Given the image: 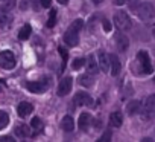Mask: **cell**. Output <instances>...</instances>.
I'll return each mask as SVG.
<instances>
[{
    "instance_id": "cell-6",
    "label": "cell",
    "mask_w": 155,
    "mask_h": 142,
    "mask_svg": "<svg viewBox=\"0 0 155 142\" xmlns=\"http://www.w3.org/2000/svg\"><path fill=\"white\" fill-rule=\"evenodd\" d=\"M0 67H3L6 70H11L15 67V57L11 50L0 52Z\"/></svg>"
},
{
    "instance_id": "cell-13",
    "label": "cell",
    "mask_w": 155,
    "mask_h": 142,
    "mask_svg": "<svg viewBox=\"0 0 155 142\" xmlns=\"http://www.w3.org/2000/svg\"><path fill=\"white\" fill-rule=\"evenodd\" d=\"M78 81H79V84L84 86V87H93L94 83H96L93 74H84V75H81L79 78H78Z\"/></svg>"
},
{
    "instance_id": "cell-11",
    "label": "cell",
    "mask_w": 155,
    "mask_h": 142,
    "mask_svg": "<svg viewBox=\"0 0 155 142\" xmlns=\"http://www.w3.org/2000/svg\"><path fill=\"white\" fill-rule=\"evenodd\" d=\"M97 63H99V69L102 70V72H107V70L110 69V55H107L104 50H99Z\"/></svg>"
},
{
    "instance_id": "cell-8",
    "label": "cell",
    "mask_w": 155,
    "mask_h": 142,
    "mask_svg": "<svg viewBox=\"0 0 155 142\" xmlns=\"http://www.w3.org/2000/svg\"><path fill=\"white\" fill-rule=\"evenodd\" d=\"M71 84H73V80H71L70 77L62 78L61 83L58 84V90H56V93H58L59 96H65L67 93H70V90H71Z\"/></svg>"
},
{
    "instance_id": "cell-27",
    "label": "cell",
    "mask_w": 155,
    "mask_h": 142,
    "mask_svg": "<svg viewBox=\"0 0 155 142\" xmlns=\"http://www.w3.org/2000/svg\"><path fill=\"white\" fill-rule=\"evenodd\" d=\"M56 25V11L52 9L50 11V16H49V20H47V26L49 28H53Z\"/></svg>"
},
{
    "instance_id": "cell-12",
    "label": "cell",
    "mask_w": 155,
    "mask_h": 142,
    "mask_svg": "<svg viewBox=\"0 0 155 142\" xmlns=\"http://www.w3.org/2000/svg\"><path fill=\"white\" fill-rule=\"evenodd\" d=\"M32 110H34L32 104H31V102H25V101L20 102L18 107H17V113H18V116H21V118L29 116V115L32 113Z\"/></svg>"
},
{
    "instance_id": "cell-35",
    "label": "cell",
    "mask_w": 155,
    "mask_h": 142,
    "mask_svg": "<svg viewBox=\"0 0 155 142\" xmlns=\"http://www.w3.org/2000/svg\"><path fill=\"white\" fill-rule=\"evenodd\" d=\"M58 2H59V3H61V5H65V3H67V2H68V0H58Z\"/></svg>"
},
{
    "instance_id": "cell-26",
    "label": "cell",
    "mask_w": 155,
    "mask_h": 142,
    "mask_svg": "<svg viewBox=\"0 0 155 142\" xmlns=\"http://www.w3.org/2000/svg\"><path fill=\"white\" fill-rule=\"evenodd\" d=\"M82 66H85V60H84V58H74L73 63H71V67H73L74 70L81 69Z\"/></svg>"
},
{
    "instance_id": "cell-2",
    "label": "cell",
    "mask_w": 155,
    "mask_h": 142,
    "mask_svg": "<svg viewBox=\"0 0 155 142\" xmlns=\"http://www.w3.org/2000/svg\"><path fill=\"white\" fill-rule=\"evenodd\" d=\"M135 12H137V16H138L140 20H143V22H149V20L155 16V8H153L152 3H149V2H143V3L138 5V8L135 9Z\"/></svg>"
},
{
    "instance_id": "cell-18",
    "label": "cell",
    "mask_w": 155,
    "mask_h": 142,
    "mask_svg": "<svg viewBox=\"0 0 155 142\" xmlns=\"http://www.w3.org/2000/svg\"><path fill=\"white\" fill-rule=\"evenodd\" d=\"M140 107H141L140 101L132 99V101H129V102L126 104V112H128V115H129V116H134V115H137V113H138V110H141Z\"/></svg>"
},
{
    "instance_id": "cell-5",
    "label": "cell",
    "mask_w": 155,
    "mask_h": 142,
    "mask_svg": "<svg viewBox=\"0 0 155 142\" xmlns=\"http://www.w3.org/2000/svg\"><path fill=\"white\" fill-rule=\"evenodd\" d=\"M49 84H50V81L44 78V80H40V81H29V83H26V89L29 92H32V93H43V92H46L49 89Z\"/></svg>"
},
{
    "instance_id": "cell-10",
    "label": "cell",
    "mask_w": 155,
    "mask_h": 142,
    "mask_svg": "<svg viewBox=\"0 0 155 142\" xmlns=\"http://www.w3.org/2000/svg\"><path fill=\"white\" fill-rule=\"evenodd\" d=\"M116 46H117L119 50H122V52H125V50L128 49V46H129V40H128V37H126L122 31L116 34Z\"/></svg>"
},
{
    "instance_id": "cell-19",
    "label": "cell",
    "mask_w": 155,
    "mask_h": 142,
    "mask_svg": "<svg viewBox=\"0 0 155 142\" xmlns=\"http://www.w3.org/2000/svg\"><path fill=\"white\" fill-rule=\"evenodd\" d=\"M14 133L18 136V137H28L29 134H31V128H29V125H26V124H18L15 128H14Z\"/></svg>"
},
{
    "instance_id": "cell-24",
    "label": "cell",
    "mask_w": 155,
    "mask_h": 142,
    "mask_svg": "<svg viewBox=\"0 0 155 142\" xmlns=\"http://www.w3.org/2000/svg\"><path fill=\"white\" fill-rule=\"evenodd\" d=\"M8 124H9V115L3 110H0V130L6 128Z\"/></svg>"
},
{
    "instance_id": "cell-9",
    "label": "cell",
    "mask_w": 155,
    "mask_h": 142,
    "mask_svg": "<svg viewBox=\"0 0 155 142\" xmlns=\"http://www.w3.org/2000/svg\"><path fill=\"white\" fill-rule=\"evenodd\" d=\"M74 104H78V106H91L93 99H91V96L87 92L79 90V92H76V95H74Z\"/></svg>"
},
{
    "instance_id": "cell-36",
    "label": "cell",
    "mask_w": 155,
    "mask_h": 142,
    "mask_svg": "<svg viewBox=\"0 0 155 142\" xmlns=\"http://www.w3.org/2000/svg\"><path fill=\"white\" fill-rule=\"evenodd\" d=\"M153 37H155V28H153Z\"/></svg>"
},
{
    "instance_id": "cell-25",
    "label": "cell",
    "mask_w": 155,
    "mask_h": 142,
    "mask_svg": "<svg viewBox=\"0 0 155 142\" xmlns=\"http://www.w3.org/2000/svg\"><path fill=\"white\" fill-rule=\"evenodd\" d=\"M14 6H15V0H3L2 2V11L5 12H9Z\"/></svg>"
},
{
    "instance_id": "cell-1",
    "label": "cell",
    "mask_w": 155,
    "mask_h": 142,
    "mask_svg": "<svg viewBox=\"0 0 155 142\" xmlns=\"http://www.w3.org/2000/svg\"><path fill=\"white\" fill-rule=\"evenodd\" d=\"M82 25H84V22L81 19H76L70 25V28L64 32V41H65L67 46L73 47V46H76L78 43H79V32L82 29Z\"/></svg>"
},
{
    "instance_id": "cell-15",
    "label": "cell",
    "mask_w": 155,
    "mask_h": 142,
    "mask_svg": "<svg viewBox=\"0 0 155 142\" xmlns=\"http://www.w3.org/2000/svg\"><path fill=\"white\" fill-rule=\"evenodd\" d=\"M91 122H93L91 115H88V113H82V115L79 116V128H81V130L87 131V130L90 128Z\"/></svg>"
},
{
    "instance_id": "cell-23",
    "label": "cell",
    "mask_w": 155,
    "mask_h": 142,
    "mask_svg": "<svg viewBox=\"0 0 155 142\" xmlns=\"http://www.w3.org/2000/svg\"><path fill=\"white\" fill-rule=\"evenodd\" d=\"M31 127L34 128V133H40V131L43 130V121H41L38 116H35V118L31 121Z\"/></svg>"
},
{
    "instance_id": "cell-30",
    "label": "cell",
    "mask_w": 155,
    "mask_h": 142,
    "mask_svg": "<svg viewBox=\"0 0 155 142\" xmlns=\"http://www.w3.org/2000/svg\"><path fill=\"white\" fill-rule=\"evenodd\" d=\"M40 3H41L43 8H49L52 5V0H40Z\"/></svg>"
},
{
    "instance_id": "cell-3",
    "label": "cell",
    "mask_w": 155,
    "mask_h": 142,
    "mask_svg": "<svg viewBox=\"0 0 155 142\" xmlns=\"http://www.w3.org/2000/svg\"><path fill=\"white\" fill-rule=\"evenodd\" d=\"M114 25L122 32H126V31H129L132 28V23H131L129 16L126 12H123V11H119V12L114 14Z\"/></svg>"
},
{
    "instance_id": "cell-32",
    "label": "cell",
    "mask_w": 155,
    "mask_h": 142,
    "mask_svg": "<svg viewBox=\"0 0 155 142\" xmlns=\"http://www.w3.org/2000/svg\"><path fill=\"white\" fill-rule=\"evenodd\" d=\"M0 140H2V142H14V137H11V136H5V137H2Z\"/></svg>"
},
{
    "instance_id": "cell-22",
    "label": "cell",
    "mask_w": 155,
    "mask_h": 142,
    "mask_svg": "<svg viewBox=\"0 0 155 142\" xmlns=\"http://www.w3.org/2000/svg\"><path fill=\"white\" fill-rule=\"evenodd\" d=\"M31 34H32L31 25H25V26L20 29V32H18V38H20V40H28V38L31 37Z\"/></svg>"
},
{
    "instance_id": "cell-33",
    "label": "cell",
    "mask_w": 155,
    "mask_h": 142,
    "mask_svg": "<svg viewBox=\"0 0 155 142\" xmlns=\"http://www.w3.org/2000/svg\"><path fill=\"white\" fill-rule=\"evenodd\" d=\"M128 2V0H114V5H117V6H122V5H125Z\"/></svg>"
},
{
    "instance_id": "cell-14",
    "label": "cell",
    "mask_w": 155,
    "mask_h": 142,
    "mask_svg": "<svg viewBox=\"0 0 155 142\" xmlns=\"http://www.w3.org/2000/svg\"><path fill=\"white\" fill-rule=\"evenodd\" d=\"M110 69H111V75L113 77H117L119 72H120V61H119V58L114 54L110 55Z\"/></svg>"
},
{
    "instance_id": "cell-37",
    "label": "cell",
    "mask_w": 155,
    "mask_h": 142,
    "mask_svg": "<svg viewBox=\"0 0 155 142\" xmlns=\"http://www.w3.org/2000/svg\"><path fill=\"white\" fill-rule=\"evenodd\" d=\"M153 83H155V78H153Z\"/></svg>"
},
{
    "instance_id": "cell-34",
    "label": "cell",
    "mask_w": 155,
    "mask_h": 142,
    "mask_svg": "<svg viewBox=\"0 0 155 142\" xmlns=\"http://www.w3.org/2000/svg\"><path fill=\"white\" fill-rule=\"evenodd\" d=\"M93 3H94V5H101L102 0H93Z\"/></svg>"
},
{
    "instance_id": "cell-31",
    "label": "cell",
    "mask_w": 155,
    "mask_h": 142,
    "mask_svg": "<svg viewBox=\"0 0 155 142\" xmlns=\"http://www.w3.org/2000/svg\"><path fill=\"white\" fill-rule=\"evenodd\" d=\"M110 139H111V131L108 130V131L105 133V136H102V137H101V142H104V140H110Z\"/></svg>"
},
{
    "instance_id": "cell-16",
    "label": "cell",
    "mask_w": 155,
    "mask_h": 142,
    "mask_svg": "<svg viewBox=\"0 0 155 142\" xmlns=\"http://www.w3.org/2000/svg\"><path fill=\"white\" fill-rule=\"evenodd\" d=\"M61 127H62V130H64V131L71 133V131L74 130V121H73V118H71L70 115L64 116V118H62V121H61Z\"/></svg>"
},
{
    "instance_id": "cell-17",
    "label": "cell",
    "mask_w": 155,
    "mask_h": 142,
    "mask_svg": "<svg viewBox=\"0 0 155 142\" xmlns=\"http://www.w3.org/2000/svg\"><path fill=\"white\" fill-rule=\"evenodd\" d=\"M85 66H87V70H88V74H97V70H99V63L94 60V55H90L88 60L85 61Z\"/></svg>"
},
{
    "instance_id": "cell-21",
    "label": "cell",
    "mask_w": 155,
    "mask_h": 142,
    "mask_svg": "<svg viewBox=\"0 0 155 142\" xmlns=\"http://www.w3.org/2000/svg\"><path fill=\"white\" fill-rule=\"evenodd\" d=\"M110 124H111L113 127H120V125L123 124V116H122V113H120V112H113V113L110 115Z\"/></svg>"
},
{
    "instance_id": "cell-29",
    "label": "cell",
    "mask_w": 155,
    "mask_h": 142,
    "mask_svg": "<svg viewBox=\"0 0 155 142\" xmlns=\"http://www.w3.org/2000/svg\"><path fill=\"white\" fill-rule=\"evenodd\" d=\"M102 25H104V31H105V32H110V31H111V25H110L108 20H104Z\"/></svg>"
},
{
    "instance_id": "cell-4",
    "label": "cell",
    "mask_w": 155,
    "mask_h": 142,
    "mask_svg": "<svg viewBox=\"0 0 155 142\" xmlns=\"http://www.w3.org/2000/svg\"><path fill=\"white\" fill-rule=\"evenodd\" d=\"M141 118L147 121L155 118V95H149L146 98L143 109H141Z\"/></svg>"
},
{
    "instance_id": "cell-28",
    "label": "cell",
    "mask_w": 155,
    "mask_h": 142,
    "mask_svg": "<svg viewBox=\"0 0 155 142\" xmlns=\"http://www.w3.org/2000/svg\"><path fill=\"white\" fill-rule=\"evenodd\" d=\"M58 52L62 55V69L65 67V64H67V60H68V57H67V52L64 50V47H58Z\"/></svg>"
},
{
    "instance_id": "cell-20",
    "label": "cell",
    "mask_w": 155,
    "mask_h": 142,
    "mask_svg": "<svg viewBox=\"0 0 155 142\" xmlns=\"http://www.w3.org/2000/svg\"><path fill=\"white\" fill-rule=\"evenodd\" d=\"M12 23V16H9L5 11H0V29H6Z\"/></svg>"
},
{
    "instance_id": "cell-7",
    "label": "cell",
    "mask_w": 155,
    "mask_h": 142,
    "mask_svg": "<svg viewBox=\"0 0 155 142\" xmlns=\"http://www.w3.org/2000/svg\"><path fill=\"white\" fill-rule=\"evenodd\" d=\"M137 60H138V64H140V67H141V72H143L144 75L152 74L150 58H149V55H147V52H146V50H140V52L137 54Z\"/></svg>"
}]
</instances>
